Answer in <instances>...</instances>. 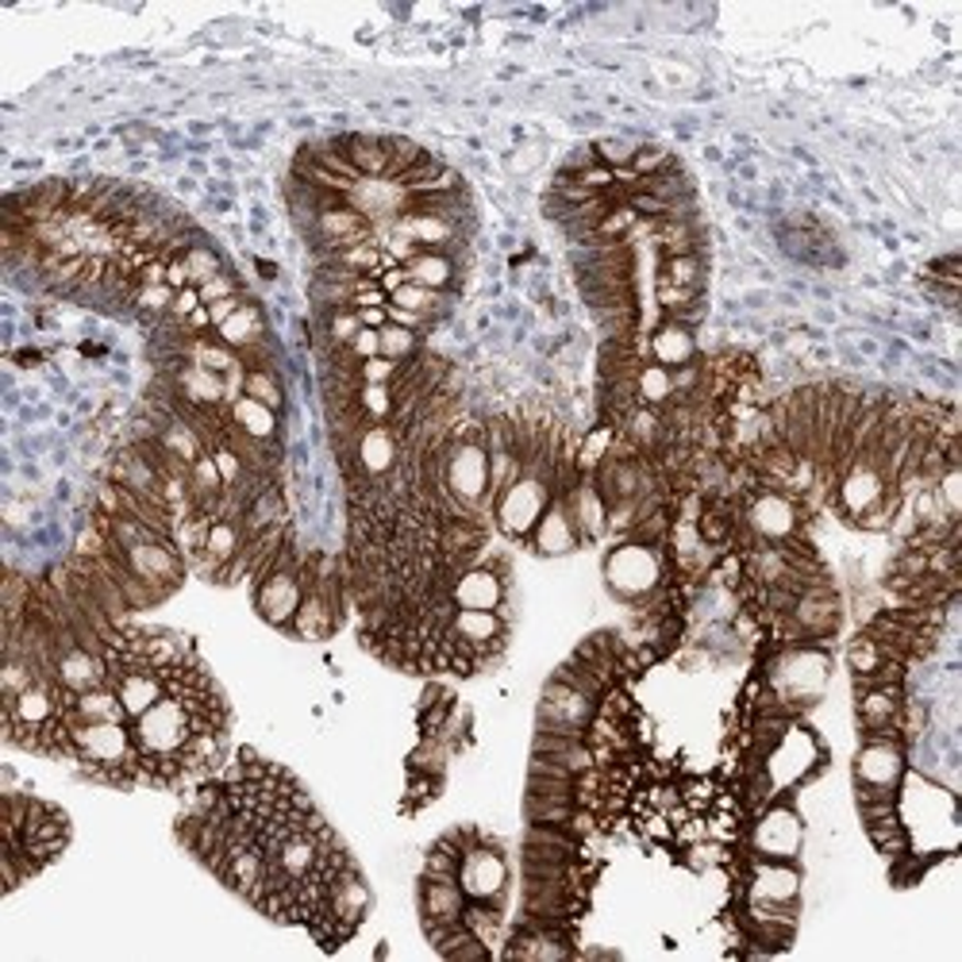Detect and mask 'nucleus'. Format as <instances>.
<instances>
[{
	"instance_id": "nucleus-6",
	"label": "nucleus",
	"mask_w": 962,
	"mask_h": 962,
	"mask_svg": "<svg viewBox=\"0 0 962 962\" xmlns=\"http://www.w3.org/2000/svg\"><path fill=\"white\" fill-rule=\"evenodd\" d=\"M547 505H551V482L523 474V478H516L497 497L493 516H497V523H500V531H505V536L528 539L531 528L539 523V516L547 512Z\"/></svg>"
},
{
	"instance_id": "nucleus-49",
	"label": "nucleus",
	"mask_w": 962,
	"mask_h": 962,
	"mask_svg": "<svg viewBox=\"0 0 962 962\" xmlns=\"http://www.w3.org/2000/svg\"><path fill=\"white\" fill-rule=\"evenodd\" d=\"M636 151H639L636 139H597V143H593L597 162L608 170H628L631 159H636Z\"/></svg>"
},
{
	"instance_id": "nucleus-15",
	"label": "nucleus",
	"mask_w": 962,
	"mask_h": 962,
	"mask_svg": "<svg viewBox=\"0 0 962 962\" xmlns=\"http://www.w3.org/2000/svg\"><path fill=\"white\" fill-rule=\"evenodd\" d=\"M528 543L536 547V554H543V559H559V554H570L582 547V536H577L574 520H570L566 512V500L551 497L547 512L539 516V523L531 528Z\"/></svg>"
},
{
	"instance_id": "nucleus-25",
	"label": "nucleus",
	"mask_w": 962,
	"mask_h": 962,
	"mask_svg": "<svg viewBox=\"0 0 962 962\" xmlns=\"http://www.w3.org/2000/svg\"><path fill=\"white\" fill-rule=\"evenodd\" d=\"M62 713H69L77 724H97V721H128L116 685H97L85 693H66L62 690Z\"/></svg>"
},
{
	"instance_id": "nucleus-16",
	"label": "nucleus",
	"mask_w": 962,
	"mask_h": 962,
	"mask_svg": "<svg viewBox=\"0 0 962 962\" xmlns=\"http://www.w3.org/2000/svg\"><path fill=\"white\" fill-rule=\"evenodd\" d=\"M840 593L828 590V593H801L793 605V624L801 628L804 644H824V639L835 636L840 628Z\"/></svg>"
},
{
	"instance_id": "nucleus-51",
	"label": "nucleus",
	"mask_w": 962,
	"mask_h": 962,
	"mask_svg": "<svg viewBox=\"0 0 962 962\" xmlns=\"http://www.w3.org/2000/svg\"><path fill=\"white\" fill-rule=\"evenodd\" d=\"M678 789H682V804L690 812H698V817H705V812L713 809L716 793H721L713 778H690V781H682Z\"/></svg>"
},
{
	"instance_id": "nucleus-53",
	"label": "nucleus",
	"mask_w": 962,
	"mask_h": 962,
	"mask_svg": "<svg viewBox=\"0 0 962 962\" xmlns=\"http://www.w3.org/2000/svg\"><path fill=\"white\" fill-rule=\"evenodd\" d=\"M197 293H201V304H216V301H228V296H236V293H242V285H239V278L231 270H224V273H216V278H208L205 285H197Z\"/></svg>"
},
{
	"instance_id": "nucleus-19",
	"label": "nucleus",
	"mask_w": 962,
	"mask_h": 962,
	"mask_svg": "<svg viewBox=\"0 0 962 962\" xmlns=\"http://www.w3.org/2000/svg\"><path fill=\"white\" fill-rule=\"evenodd\" d=\"M343 624V608L332 605L320 590H304V601L296 608L293 624H289V636L304 639V644H320V639L335 636Z\"/></svg>"
},
{
	"instance_id": "nucleus-56",
	"label": "nucleus",
	"mask_w": 962,
	"mask_h": 962,
	"mask_svg": "<svg viewBox=\"0 0 962 962\" xmlns=\"http://www.w3.org/2000/svg\"><path fill=\"white\" fill-rule=\"evenodd\" d=\"M347 355L355 358V363H366V358H378L381 355V339L374 327H363V332L355 335V339L347 343Z\"/></svg>"
},
{
	"instance_id": "nucleus-58",
	"label": "nucleus",
	"mask_w": 962,
	"mask_h": 962,
	"mask_svg": "<svg viewBox=\"0 0 962 962\" xmlns=\"http://www.w3.org/2000/svg\"><path fill=\"white\" fill-rule=\"evenodd\" d=\"M593 162H597V154H593V147H577V151H570L566 159H562L559 174H582V170H590Z\"/></svg>"
},
{
	"instance_id": "nucleus-10",
	"label": "nucleus",
	"mask_w": 962,
	"mask_h": 962,
	"mask_svg": "<svg viewBox=\"0 0 962 962\" xmlns=\"http://www.w3.org/2000/svg\"><path fill=\"white\" fill-rule=\"evenodd\" d=\"M366 912H370V886H366V878L358 874V866L350 863L347 871L335 874L324 897V917L332 920L335 940H347L350 932H358Z\"/></svg>"
},
{
	"instance_id": "nucleus-32",
	"label": "nucleus",
	"mask_w": 962,
	"mask_h": 962,
	"mask_svg": "<svg viewBox=\"0 0 962 962\" xmlns=\"http://www.w3.org/2000/svg\"><path fill=\"white\" fill-rule=\"evenodd\" d=\"M316 855H320L316 835H309V832H293V835H289V840L278 847V855H270V858L281 866V871L289 874V878L296 882V878H304V874H309L312 866H316Z\"/></svg>"
},
{
	"instance_id": "nucleus-13",
	"label": "nucleus",
	"mask_w": 962,
	"mask_h": 962,
	"mask_svg": "<svg viewBox=\"0 0 962 962\" xmlns=\"http://www.w3.org/2000/svg\"><path fill=\"white\" fill-rule=\"evenodd\" d=\"M451 601H455V608L497 613V608L508 601V577H500L493 566H471L455 577V585H451Z\"/></svg>"
},
{
	"instance_id": "nucleus-46",
	"label": "nucleus",
	"mask_w": 962,
	"mask_h": 962,
	"mask_svg": "<svg viewBox=\"0 0 962 962\" xmlns=\"http://www.w3.org/2000/svg\"><path fill=\"white\" fill-rule=\"evenodd\" d=\"M447 750H451V743L443 739V735H424V739H420V747L409 755V770L443 774V766H447Z\"/></svg>"
},
{
	"instance_id": "nucleus-34",
	"label": "nucleus",
	"mask_w": 962,
	"mask_h": 962,
	"mask_svg": "<svg viewBox=\"0 0 962 962\" xmlns=\"http://www.w3.org/2000/svg\"><path fill=\"white\" fill-rule=\"evenodd\" d=\"M463 925L478 936L482 943H497L500 940V925H505V905L497 901H466L463 909Z\"/></svg>"
},
{
	"instance_id": "nucleus-36",
	"label": "nucleus",
	"mask_w": 962,
	"mask_h": 962,
	"mask_svg": "<svg viewBox=\"0 0 962 962\" xmlns=\"http://www.w3.org/2000/svg\"><path fill=\"white\" fill-rule=\"evenodd\" d=\"M659 278L682 289H705V255H670L662 258Z\"/></svg>"
},
{
	"instance_id": "nucleus-41",
	"label": "nucleus",
	"mask_w": 962,
	"mask_h": 962,
	"mask_svg": "<svg viewBox=\"0 0 962 962\" xmlns=\"http://www.w3.org/2000/svg\"><path fill=\"white\" fill-rule=\"evenodd\" d=\"M458 866H463V851H458L447 835H440V840L432 843V851H428V858H424V878L458 882Z\"/></svg>"
},
{
	"instance_id": "nucleus-62",
	"label": "nucleus",
	"mask_w": 962,
	"mask_h": 962,
	"mask_svg": "<svg viewBox=\"0 0 962 962\" xmlns=\"http://www.w3.org/2000/svg\"><path fill=\"white\" fill-rule=\"evenodd\" d=\"M358 320H363V327L381 332V327L389 324V304H386V309H358Z\"/></svg>"
},
{
	"instance_id": "nucleus-20",
	"label": "nucleus",
	"mask_w": 962,
	"mask_h": 962,
	"mask_svg": "<svg viewBox=\"0 0 962 962\" xmlns=\"http://www.w3.org/2000/svg\"><path fill=\"white\" fill-rule=\"evenodd\" d=\"M562 500H566V512H570V520H574L582 543L585 539H601L608 531V505L597 493V485H593L590 474H582V482H577Z\"/></svg>"
},
{
	"instance_id": "nucleus-33",
	"label": "nucleus",
	"mask_w": 962,
	"mask_h": 962,
	"mask_svg": "<svg viewBox=\"0 0 962 962\" xmlns=\"http://www.w3.org/2000/svg\"><path fill=\"white\" fill-rule=\"evenodd\" d=\"M636 393H639V404H647V409H662V404L674 401V381H670L667 366L647 363L644 370L636 374Z\"/></svg>"
},
{
	"instance_id": "nucleus-31",
	"label": "nucleus",
	"mask_w": 962,
	"mask_h": 962,
	"mask_svg": "<svg viewBox=\"0 0 962 962\" xmlns=\"http://www.w3.org/2000/svg\"><path fill=\"white\" fill-rule=\"evenodd\" d=\"M273 523H285V497H281L278 485L262 489L247 505V516H242V536L255 539V536H262V531H270Z\"/></svg>"
},
{
	"instance_id": "nucleus-12",
	"label": "nucleus",
	"mask_w": 962,
	"mask_h": 962,
	"mask_svg": "<svg viewBox=\"0 0 962 962\" xmlns=\"http://www.w3.org/2000/svg\"><path fill=\"white\" fill-rule=\"evenodd\" d=\"M312 242L320 247V255H339L347 247H358V242L374 239V228L358 208L350 205H339V208H327V213L316 216V224L309 228Z\"/></svg>"
},
{
	"instance_id": "nucleus-21",
	"label": "nucleus",
	"mask_w": 962,
	"mask_h": 962,
	"mask_svg": "<svg viewBox=\"0 0 962 962\" xmlns=\"http://www.w3.org/2000/svg\"><path fill=\"white\" fill-rule=\"evenodd\" d=\"M466 909V894L458 882H443V878H424L420 874V920L428 925H455L463 920Z\"/></svg>"
},
{
	"instance_id": "nucleus-35",
	"label": "nucleus",
	"mask_w": 962,
	"mask_h": 962,
	"mask_svg": "<svg viewBox=\"0 0 962 962\" xmlns=\"http://www.w3.org/2000/svg\"><path fill=\"white\" fill-rule=\"evenodd\" d=\"M551 678H559V682H566L570 690L585 693V698H590V701H601V698H605L608 685H613V682H608V678H601L593 667H585L582 659H574V655H570V659L562 662V667L554 670Z\"/></svg>"
},
{
	"instance_id": "nucleus-57",
	"label": "nucleus",
	"mask_w": 962,
	"mask_h": 962,
	"mask_svg": "<svg viewBox=\"0 0 962 962\" xmlns=\"http://www.w3.org/2000/svg\"><path fill=\"white\" fill-rule=\"evenodd\" d=\"M242 304H247V293H236V296H228V301L208 304V320H213V332H216V327H220V324H228V320L236 316Z\"/></svg>"
},
{
	"instance_id": "nucleus-43",
	"label": "nucleus",
	"mask_w": 962,
	"mask_h": 962,
	"mask_svg": "<svg viewBox=\"0 0 962 962\" xmlns=\"http://www.w3.org/2000/svg\"><path fill=\"white\" fill-rule=\"evenodd\" d=\"M882 662H886V651H882L878 639H871L866 631H858V636L847 644V667H851V674H855V678L874 674Z\"/></svg>"
},
{
	"instance_id": "nucleus-39",
	"label": "nucleus",
	"mask_w": 962,
	"mask_h": 962,
	"mask_svg": "<svg viewBox=\"0 0 962 962\" xmlns=\"http://www.w3.org/2000/svg\"><path fill=\"white\" fill-rule=\"evenodd\" d=\"M355 404L370 424H389L397 412V397H393V386H358L355 393Z\"/></svg>"
},
{
	"instance_id": "nucleus-5",
	"label": "nucleus",
	"mask_w": 962,
	"mask_h": 962,
	"mask_svg": "<svg viewBox=\"0 0 962 962\" xmlns=\"http://www.w3.org/2000/svg\"><path fill=\"white\" fill-rule=\"evenodd\" d=\"M743 528L758 539V543H786V539L801 536V508L797 497L778 489H758L743 497Z\"/></svg>"
},
{
	"instance_id": "nucleus-7",
	"label": "nucleus",
	"mask_w": 962,
	"mask_h": 962,
	"mask_svg": "<svg viewBox=\"0 0 962 962\" xmlns=\"http://www.w3.org/2000/svg\"><path fill=\"white\" fill-rule=\"evenodd\" d=\"M458 886H463L466 901H497L505 905V886H508V866L505 851L497 840L482 835L478 847H471L458 866Z\"/></svg>"
},
{
	"instance_id": "nucleus-24",
	"label": "nucleus",
	"mask_w": 962,
	"mask_h": 962,
	"mask_svg": "<svg viewBox=\"0 0 962 962\" xmlns=\"http://www.w3.org/2000/svg\"><path fill=\"white\" fill-rule=\"evenodd\" d=\"M505 959H523V962H562L574 959V943L562 940V936H547V932H528V928H512L508 932V943L500 948Z\"/></svg>"
},
{
	"instance_id": "nucleus-61",
	"label": "nucleus",
	"mask_w": 962,
	"mask_h": 962,
	"mask_svg": "<svg viewBox=\"0 0 962 962\" xmlns=\"http://www.w3.org/2000/svg\"><path fill=\"white\" fill-rule=\"evenodd\" d=\"M166 285L174 289V293H177V289H190L193 285L190 270H185V258H170V262H166Z\"/></svg>"
},
{
	"instance_id": "nucleus-44",
	"label": "nucleus",
	"mask_w": 962,
	"mask_h": 962,
	"mask_svg": "<svg viewBox=\"0 0 962 962\" xmlns=\"http://www.w3.org/2000/svg\"><path fill=\"white\" fill-rule=\"evenodd\" d=\"M386 147H389V177L386 182H401L417 162L428 159L424 147L412 143V139H404V136H386Z\"/></svg>"
},
{
	"instance_id": "nucleus-2",
	"label": "nucleus",
	"mask_w": 962,
	"mask_h": 962,
	"mask_svg": "<svg viewBox=\"0 0 962 962\" xmlns=\"http://www.w3.org/2000/svg\"><path fill=\"white\" fill-rule=\"evenodd\" d=\"M605 577L613 585V593L620 601H639L647 593H655L667 577V559H662V547H644L624 539L605 562Z\"/></svg>"
},
{
	"instance_id": "nucleus-40",
	"label": "nucleus",
	"mask_w": 962,
	"mask_h": 962,
	"mask_svg": "<svg viewBox=\"0 0 962 962\" xmlns=\"http://www.w3.org/2000/svg\"><path fill=\"white\" fill-rule=\"evenodd\" d=\"M866 835H871V843L886 858H897V855H905V851H909V835H905V828H901V812L866 824Z\"/></svg>"
},
{
	"instance_id": "nucleus-59",
	"label": "nucleus",
	"mask_w": 962,
	"mask_h": 962,
	"mask_svg": "<svg viewBox=\"0 0 962 962\" xmlns=\"http://www.w3.org/2000/svg\"><path fill=\"white\" fill-rule=\"evenodd\" d=\"M901 789H886V786H866V781H855V801L866 804V801H897Z\"/></svg>"
},
{
	"instance_id": "nucleus-42",
	"label": "nucleus",
	"mask_w": 962,
	"mask_h": 962,
	"mask_svg": "<svg viewBox=\"0 0 962 962\" xmlns=\"http://www.w3.org/2000/svg\"><path fill=\"white\" fill-rule=\"evenodd\" d=\"M378 339H381V355L393 358V363H401V366L420 355V335L409 332V327H401V324H386L378 332Z\"/></svg>"
},
{
	"instance_id": "nucleus-1",
	"label": "nucleus",
	"mask_w": 962,
	"mask_h": 962,
	"mask_svg": "<svg viewBox=\"0 0 962 962\" xmlns=\"http://www.w3.org/2000/svg\"><path fill=\"white\" fill-rule=\"evenodd\" d=\"M443 489L455 500H463L471 512H485L493 508L489 500V451L485 443H451L443 447Z\"/></svg>"
},
{
	"instance_id": "nucleus-4",
	"label": "nucleus",
	"mask_w": 962,
	"mask_h": 962,
	"mask_svg": "<svg viewBox=\"0 0 962 962\" xmlns=\"http://www.w3.org/2000/svg\"><path fill=\"white\" fill-rule=\"evenodd\" d=\"M801 840H804V824L793 804H789V797L781 793L755 817V824H750L747 832V851L763 858H797Z\"/></svg>"
},
{
	"instance_id": "nucleus-8",
	"label": "nucleus",
	"mask_w": 962,
	"mask_h": 962,
	"mask_svg": "<svg viewBox=\"0 0 962 962\" xmlns=\"http://www.w3.org/2000/svg\"><path fill=\"white\" fill-rule=\"evenodd\" d=\"M593 716H597V701H590L585 693L570 690L559 678H551V682L543 685V698H539V709H536V727H543V732L585 735Z\"/></svg>"
},
{
	"instance_id": "nucleus-28",
	"label": "nucleus",
	"mask_w": 962,
	"mask_h": 962,
	"mask_svg": "<svg viewBox=\"0 0 962 962\" xmlns=\"http://www.w3.org/2000/svg\"><path fill=\"white\" fill-rule=\"evenodd\" d=\"M228 420L239 428L242 435H250V440H258V443H278L281 412H273V409H266V404H258L255 397H236V401L228 404Z\"/></svg>"
},
{
	"instance_id": "nucleus-3",
	"label": "nucleus",
	"mask_w": 962,
	"mask_h": 962,
	"mask_svg": "<svg viewBox=\"0 0 962 962\" xmlns=\"http://www.w3.org/2000/svg\"><path fill=\"white\" fill-rule=\"evenodd\" d=\"M131 732H136V747L143 750V755H154V758L182 755V747L193 735L190 709L166 693L159 705L147 709L139 721H131Z\"/></svg>"
},
{
	"instance_id": "nucleus-60",
	"label": "nucleus",
	"mask_w": 962,
	"mask_h": 962,
	"mask_svg": "<svg viewBox=\"0 0 962 962\" xmlns=\"http://www.w3.org/2000/svg\"><path fill=\"white\" fill-rule=\"evenodd\" d=\"M897 812V801H866L858 804V817H863V824H874V820H886Z\"/></svg>"
},
{
	"instance_id": "nucleus-26",
	"label": "nucleus",
	"mask_w": 962,
	"mask_h": 962,
	"mask_svg": "<svg viewBox=\"0 0 962 962\" xmlns=\"http://www.w3.org/2000/svg\"><path fill=\"white\" fill-rule=\"evenodd\" d=\"M905 685H878V690H855V716L858 732L866 727H886L901 721Z\"/></svg>"
},
{
	"instance_id": "nucleus-22",
	"label": "nucleus",
	"mask_w": 962,
	"mask_h": 962,
	"mask_svg": "<svg viewBox=\"0 0 962 962\" xmlns=\"http://www.w3.org/2000/svg\"><path fill=\"white\" fill-rule=\"evenodd\" d=\"M116 698H120L123 713H128V721H139V716L147 713V709H154L162 698H166V682H162L159 670H123L120 678H116Z\"/></svg>"
},
{
	"instance_id": "nucleus-17",
	"label": "nucleus",
	"mask_w": 962,
	"mask_h": 962,
	"mask_svg": "<svg viewBox=\"0 0 962 962\" xmlns=\"http://www.w3.org/2000/svg\"><path fill=\"white\" fill-rule=\"evenodd\" d=\"M905 750H909V747H897V743H863V750L855 755V781L901 789Z\"/></svg>"
},
{
	"instance_id": "nucleus-54",
	"label": "nucleus",
	"mask_w": 962,
	"mask_h": 962,
	"mask_svg": "<svg viewBox=\"0 0 962 962\" xmlns=\"http://www.w3.org/2000/svg\"><path fill=\"white\" fill-rule=\"evenodd\" d=\"M443 789V774H417L412 770L409 789H404V801L409 804H428L435 793Z\"/></svg>"
},
{
	"instance_id": "nucleus-9",
	"label": "nucleus",
	"mask_w": 962,
	"mask_h": 962,
	"mask_svg": "<svg viewBox=\"0 0 962 962\" xmlns=\"http://www.w3.org/2000/svg\"><path fill=\"white\" fill-rule=\"evenodd\" d=\"M743 901H801V871L793 858H763L747 851Z\"/></svg>"
},
{
	"instance_id": "nucleus-50",
	"label": "nucleus",
	"mask_w": 962,
	"mask_h": 962,
	"mask_svg": "<svg viewBox=\"0 0 962 962\" xmlns=\"http://www.w3.org/2000/svg\"><path fill=\"white\" fill-rule=\"evenodd\" d=\"M674 154L667 151V147H659V143H639V151H636V159H631V174L636 177H655V174H662V170H670L674 166Z\"/></svg>"
},
{
	"instance_id": "nucleus-37",
	"label": "nucleus",
	"mask_w": 962,
	"mask_h": 962,
	"mask_svg": "<svg viewBox=\"0 0 962 962\" xmlns=\"http://www.w3.org/2000/svg\"><path fill=\"white\" fill-rule=\"evenodd\" d=\"M242 397H255L258 404L273 412L285 409V386H281L278 370H247L242 374Z\"/></svg>"
},
{
	"instance_id": "nucleus-47",
	"label": "nucleus",
	"mask_w": 962,
	"mask_h": 962,
	"mask_svg": "<svg viewBox=\"0 0 962 962\" xmlns=\"http://www.w3.org/2000/svg\"><path fill=\"white\" fill-rule=\"evenodd\" d=\"M174 289L170 285H139L136 296H131V309L147 320H166L170 316V304H174Z\"/></svg>"
},
{
	"instance_id": "nucleus-45",
	"label": "nucleus",
	"mask_w": 962,
	"mask_h": 962,
	"mask_svg": "<svg viewBox=\"0 0 962 962\" xmlns=\"http://www.w3.org/2000/svg\"><path fill=\"white\" fill-rule=\"evenodd\" d=\"M182 258H185V270H190L193 285H205L208 278H216V273L228 270V266H224V258H220V250L208 247V242H197V247H190Z\"/></svg>"
},
{
	"instance_id": "nucleus-52",
	"label": "nucleus",
	"mask_w": 962,
	"mask_h": 962,
	"mask_svg": "<svg viewBox=\"0 0 962 962\" xmlns=\"http://www.w3.org/2000/svg\"><path fill=\"white\" fill-rule=\"evenodd\" d=\"M355 374H358V381H363V386H393V381L401 378V363L378 355V358H366V363H358Z\"/></svg>"
},
{
	"instance_id": "nucleus-38",
	"label": "nucleus",
	"mask_w": 962,
	"mask_h": 962,
	"mask_svg": "<svg viewBox=\"0 0 962 962\" xmlns=\"http://www.w3.org/2000/svg\"><path fill=\"white\" fill-rule=\"evenodd\" d=\"M577 804L570 801V797H523V817H528V824H570V817H574Z\"/></svg>"
},
{
	"instance_id": "nucleus-29",
	"label": "nucleus",
	"mask_w": 962,
	"mask_h": 962,
	"mask_svg": "<svg viewBox=\"0 0 962 962\" xmlns=\"http://www.w3.org/2000/svg\"><path fill=\"white\" fill-rule=\"evenodd\" d=\"M343 154L350 159V166L358 170V177H389V147L386 136H339Z\"/></svg>"
},
{
	"instance_id": "nucleus-18",
	"label": "nucleus",
	"mask_w": 962,
	"mask_h": 962,
	"mask_svg": "<svg viewBox=\"0 0 962 962\" xmlns=\"http://www.w3.org/2000/svg\"><path fill=\"white\" fill-rule=\"evenodd\" d=\"M54 682L66 693H85V690H97V685H112L108 682V659L105 655L85 651V647H69V651H62L58 662H54Z\"/></svg>"
},
{
	"instance_id": "nucleus-14",
	"label": "nucleus",
	"mask_w": 962,
	"mask_h": 962,
	"mask_svg": "<svg viewBox=\"0 0 962 962\" xmlns=\"http://www.w3.org/2000/svg\"><path fill=\"white\" fill-rule=\"evenodd\" d=\"M401 463V435L389 424H370L355 443V466L366 474V478L381 482L386 474L397 471Z\"/></svg>"
},
{
	"instance_id": "nucleus-27",
	"label": "nucleus",
	"mask_w": 962,
	"mask_h": 962,
	"mask_svg": "<svg viewBox=\"0 0 962 962\" xmlns=\"http://www.w3.org/2000/svg\"><path fill=\"white\" fill-rule=\"evenodd\" d=\"M404 273H409L412 285H424L432 293H451L458 278V262L447 250H420L417 258L404 262Z\"/></svg>"
},
{
	"instance_id": "nucleus-55",
	"label": "nucleus",
	"mask_w": 962,
	"mask_h": 962,
	"mask_svg": "<svg viewBox=\"0 0 962 962\" xmlns=\"http://www.w3.org/2000/svg\"><path fill=\"white\" fill-rule=\"evenodd\" d=\"M197 309H205V304H201L197 285L177 289V296H174V304H170V316H166V320H170V324H185V320H190Z\"/></svg>"
},
{
	"instance_id": "nucleus-11",
	"label": "nucleus",
	"mask_w": 962,
	"mask_h": 962,
	"mask_svg": "<svg viewBox=\"0 0 962 962\" xmlns=\"http://www.w3.org/2000/svg\"><path fill=\"white\" fill-rule=\"evenodd\" d=\"M123 562L131 566V574H139L147 585H154L162 597H170L185 577V554L174 539H151V543L131 547L123 554Z\"/></svg>"
},
{
	"instance_id": "nucleus-48",
	"label": "nucleus",
	"mask_w": 962,
	"mask_h": 962,
	"mask_svg": "<svg viewBox=\"0 0 962 962\" xmlns=\"http://www.w3.org/2000/svg\"><path fill=\"white\" fill-rule=\"evenodd\" d=\"M655 301L667 316H678V312L693 309V304L705 301V289H682V285H670V281H655Z\"/></svg>"
},
{
	"instance_id": "nucleus-23",
	"label": "nucleus",
	"mask_w": 962,
	"mask_h": 962,
	"mask_svg": "<svg viewBox=\"0 0 962 962\" xmlns=\"http://www.w3.org/2000/svg\"><path fill=\"white\" fill-rule=\"evenodd\" d=\"M647 350H651V363L667 366V370H678V366L698 358V332L678 324V320H662L651 332V339H647Z\"/></svg>"
},
{
	"instance_id": "nucleus-30",
	"label": "nucleus",
	"mask_w": 962,
	"mask_h": 962,
	"mask_svg": "<svg viewBox=\"0 0 962 962\" xmlns=\"http://www.w3.org/2000/svg\"><path fill=\"white\" fill-rule=\"evenodd\" d=\"M213 335L224 343V347L236 350V355H239V350H247V347H255V343L270 339V332H266V316H262V309H258V304H250V301L242 304V309L228 320V324L216 327Z\"/></svg>"
}]
</instances>
